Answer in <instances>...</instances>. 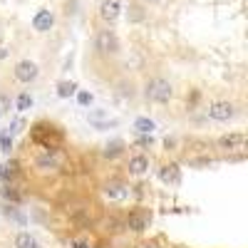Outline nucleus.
<instances>
[{
    "label": "nucleus",
    "mask_w": 248,
    "mask_h": 248,
    "mask_svg": "<svg viewBox=\"0 0 248 248\" xmlns=\"http://www.w3.org/2000/svg\"><path fill=\"white\" fill-rule=\"evenodd\" d=\"M144 248H156V246H144Z\"/></svg>",
    "instance_id": "bb28decb"
},
{
    "label": "nucleus",
    "mask_w": 248,
    "mask_h": 248,
    "mask_svg": "<svg viewBox=\"0 0 248 248\" xmlns=\"http://www.w3.org/2000/svg\"><path fill=\"white\" fill-rule=\"evenodd\" d=\"M147 3H154V0H147Z\"/></svg>",
    "instance_id": "cd10ccee"
},
{
    "label": "nucleus",
    "mask_w": 248,
    "mask_h": 248,
    "mask_svg": "<svg viewBox=\"0 0 248 248\" xmlns=\"http://www.w3.org/2000/svg\"><path fill=\"white\" fill-rule=\"evenodd\" d=\"M5 57H8V50H5L3 45H0V60H5Z\"/></svg>",
    "instance_id": "393cba45"
},
{
    "label": "nucleus",
    "mask_w": 248,
    "mask_h": 248,
    "mask_svg": "<svg viewBox=\"0 0 248 248\" xmlns=\"http://www.w3.org/2000/svg\"><path fill=\"white\" fill-rule=\"evenodd\" d=\"M105 196L112 199V201H124L129 196V186L122 184V181H112V184L105 186Z\"/></svg>",
    "instance_id": "6e6552de"
},
{
    "label": "nucleus",
    "mask_w": 248,
    "mask_h": 248,
    "mask_svg": "<svg viewBox=\"0 0 248 248\" xmlns=\"http://www.w3.org/2000/svg\"><path fill=\"white\" fill-rule=\"evenodd\" d=\"M3 199H8V201H13V203H20V201H23V194L15 191L13 186H5V189H3Z\"/></svg>",
    "instance_id": "6ab92c4d"
},
{
    "label": "nucleus",
    "mask_w": 248,
    "mask_h": 248,
    "mask_svg": "<svg viewBox=\"0 0 248 248\" xmlns=\"http://www.w3.org/2000/svg\"><path fill=\"white\" fill-rule=\"evenodd\" d=\"M147 226H149V214H144V211H129L127 216V229L134 231V233H141V231H147Z\"/></svg>",
    "instance_id": "0eeeda50"
},
{
    "label": "nucleus",
    "mask_w": 248,
    "mask_h": 248,
    "mask_svg": "<svg viewBox=\"0 0 248 248\" xmlns=\"http://www.w3.org/2000/svg\"><path fill=\"white\" fill-rule=\"evenodd\" d=\"M35 167H37L40 171H52V169L60 167V156H57L55 152H45V154H40V156H37Z\"/></svg>",
    "instance_id": "9b49d317"
},
{
    "label": "nucleus",
    "mask_w": 248,
    "mask_h": 248,
    "mask_svg": "<svg viewBox=\"0 0 248 248\" xmlns=\"http://www.w3.org/2000/svg\"><path fill=\"white\" fill-rule=\"evenodd\" d=\"M5 112H10V99L0 92V114H5Z\"/></svg>",
    "instance_id": "412c9836"
},
{
    "label": "nucleus",
    "mask_w": 248,
    "mask_h": 248,
    "mask_svg": "<svg viewBox=\"0 0 248 248\" xmlns=\"http://www.w3.org/2000/svg\"><path fill=\"white\" fill-rule=\"evenodd\" d=\"M52 23H55V17H52L50 10H37V15L32 17V28L37 32H47L52 28Z\"/></svg>",
    "instance_id": "9d476101"
},
{
    "label": "nucleus",
    "mask_w": 248,
    "mask_h": 248,
    "mask_svg": "<svg viewBox=\"0 0 248 248\" xmlns=\"http://www.w3.org/2000/svg\"><path fill=\"white\" fill-rule=\"evenodd\" d=\"M206 114H209L214 122H229V119L236 117V107L231 105V102H214V105H209Z\"/></svg>",
    "instance_id": "20e7f679"
},
{
    "label": "nucleus",
    "mask_w": 248,
    "mask_h": 248,
    "mask_svg": "<svg viewBox=\"0 0 248 248\" xmlns=\"http://www.w3.org/2000/svg\"><path fill=\"white\" fill-rule=\"evenodd\" d=\"M75 92H77L75 82H60V85H57V94H60V97H72Z\"/></svg>",
    "instance_id": "a211bd4d"
},
{
    "label": "nucleus",
    "mask_w": 248,
    "mask_h": 248,
    "mask_svg": "<svg viewBox=\"0 0 248 248\" xmlns=\"http://www.w3.org/2000/svg\"><path fill=\"white\" fill-rule=\"evenodd\" d=\"M218 147L226 152H243L246 149V134L243 132H231V134H223L218 139Z\"/></svg>",
    "instance_id": "39448f33"
},
{
    "label": "nucleus",
    "mask_w": 248,
    "mask_h": 248,
    "mask_svg": "<svg viewBox=\"0 0 248 248\" xmlns=\"http://www.w3.org/2000/svg\"><path fill=\"white\" fill-rule=\"evenodd\" d=\"M77 102H79L82 107H87L90 102H92V94H90V92H79V94H77Z\"/></svg>",
    "instance_id": "4be33fe9"
},
{
    "label": "nucleus",
    "mask_w": 248,
    "mask_h": 248,
    "mask_svg": "<svg viewBox=\"0 0 248 248\" xmlns=\"http://www.w3.org/2000/svg\"><path fill=\"white\" fill-rule=\"evenodd\" d=\"M122 15V0H102L99 3V17L105 23H117V17Z\"/></svg>",
    "instance_id": "423d86ee"
},
{
    "label": "nucleus",
    "mask_w": 248,
    "mask_h": 248,
    "mask_svg": "<svg viewBox=\"0 0 248 248\" xmlns=\"http://www.w3.org/2000/svg\"><path fill=\"white\" fill-rule=\"evenodd\" d=\"M3 216H5V218H10L13 223H17L20 229H25V226H28L25 214H20V209H15V206H5V209H3Z\"/></svg>",
    "instance_id": "ddd939ff"
},
{
    "label": "nucleus",
    "mask_w": 248,
    "mask_h": 248,
    "mask_svg": "<svg viewBox=\"0 0 248 248\" xmlns=\"http://www.w3.org/2000/svg\"><path fill=\"white\" fill-rule=\"evenodd\" d=\"M124 154V141L122 139H112L107 147H105V156L107 159H117V156H122Z\"/></svg>",
    "instance_id": "4468645a"
},
{
    "label": "nucleus",
    "mask_w": 248,
    "mask_h": 248,
    "mask_svg": "<svg viewBox=\"0 0 248 248\" xmlns=\"http://www.w3.org/2000/svg\"><path fill=\"white\" fill-rule=\"evenodd\" d=\"M0 147H3V152H10V149H13V134H10V132L0 134Z\"/></svg>",
    "instance_id": "aec40b11"
},
{
    "label": "nucleus",
    "mask_w": 248,
    "mask_h": 248,
    "mask_svg": "<svg viewBox=\"0 0 248 248\" xmlns=\"http://www.w3.org/2000/svg\"><path fill=\"white\" fill-rule=\"evenodd\" d=\"M107 117V112H102V109H94L92 114H90V122L94 124V122H102V119H105Z\"/></svg>",
    "instance_id": "5701e85b"
},
{
    "label": "nucleus",
    "mask_w": 248,
    "mask_h": 248,
    "mask_svg": "<svg viewBox=\"0 0 248 248\" xmlns=\"http://www.w3.org/2000/svg\"><path fill=\"white\" fill-rule=\"evenodd\" d=\"M15 248H43L30 233H17L15 236Z\"/></svg>",
    "instance_id": "2eb2a0df"
},
{
    "label": "nucleus",
    "mask_w": 248,
    "mask_h": 248,
    "mask_svg": "<svg viewBox=\"0 0 248 248\" xmlns=\"http://www.w3.org/2000/svg\"><path fill=\"white\" fill-rule=\"evenodd\" d=\"M30 107H32V97H30L28 92L17 94V99H15V109H17V112H25V109H30Z\"/></svg>",
    "instance_id": "f3484780"
},
{
    "label": "nucleus",
    "mask_w": 248,
    "mask_h": 248,
    "mask_svg": "<svg viewBox=\"0 0 248 248\" xmlns=\"http://www.w3.org/2000/svg\"><path fill=\"white\" fill-rule=\"evenodd\" d=\"M152 141H154L152 137H141V139H139L137 144H139V147H152Z\"/></svg>",
    "instance_id": "b1692460"
},
{
    "label": "nucleus",
    "mask_w": 248,
    "mask_h": 248,
    "mask_svg": "<svg viewBox=\"0 0 248 248\" xmlns=\"http://www.w3.org/2000/svg\"><path fill=\"white\" fill-rule=\"evenodd\" d=\"M147 169H149V159L144 156V154H137V156H132V159H129V171H132V174L141 176Z\"/></svg>",
    "instance_id": "f8f14e48"
},
{
    "label": "nucleus",
    "mask_w": 248,
    "mask_h": 248,
    "mask_svg": "<svg viewBox=\"0 0 248 248\" xmlns=\"http://www.w3.org/2000/svg\"><path fill=\"white\" fill-rule=\"evenodd\" d=\"M159 179L169 186H176V184H181V169L176 164H167V167L159 169Z\"/></svg>",
    "instance_id": "1a4fd4ad"
},
{
    "label": "nucleus",
    "mask_w": 248,
    "mask_h": 248,
    "mask_svg": "<svg viewBox=\"0 0 248 248\" xmlns=\"http://www.w3.org/2000/svg\"><path fill=\"white\" fill-rule=\"evenodd\" d=\"M134 129H137L139 134H152L154 122H152V119H147V117H139V119L134 122Z\"/></svg>",
    "instance_id": "dca6fc26"
},
{
    "label": "nucleus",
    "mask_w": 248,
    "mask_h": 248,
    "mask_svg": "<svg viewBox=\"0 0 248 248\" xmlns=\"http://www.w3.org/2000/svg\"><path fill=\"white\" fill-rule=\"evenodd\" d=\"M171 85L167 79H161V77H156V79H152L149 85H147V99H152V102H156V105H167V102L171 99Z\"/></svg>",
    "instance_id": "f257e3e1"
},
{
    "label": "nucleus",
    "mask_w": 248,
    "mask_h": 248,
    "mask_svg": "<svg viewBox=\"0 0 248 248\" xmlns=\"http://www.w3.org/2000/svg\"><path fill=\"white\" fill-rule=\"evenodd\" d=\"M13 75H15L17 82H23V85H30V82L37 79L40 70H37L35 62H30V60H20L17 65H15V70H13Z\"/></svg>",
    "instance_id": "7ed1b4c3"
},
{
    "label": "nucleus",
    "mask_w": 248,
    "mask_h": 248,
    "mask_svg": "<svg viewBox=\"0 0 248 248\" xmlns=\"http://www.w3.org/2000/svg\"><path fill=\"white\" fill-rule=\"evenodd\" d=\"M94 50L102 52V55H114L119 50V40L112 30H99L97 37H94Z\"/></svg>",
    "instance_id": "f03ea898"
},
{
    "label": "nucleus",
    "mask_w": 248,
    "mask_h": 248,
    "mask_svg": "<svg viewBox=\"0 0 248 248\" xmlns=\"http://www.w3.org/2000/svg\"><path fill=\"white\" fill-rule=\"evenodd\" d=\"M72 246H75V248H87V243H82V241H75Z\"/></svg>",
    "instance_id": "a878e982"
}]
</instances>
